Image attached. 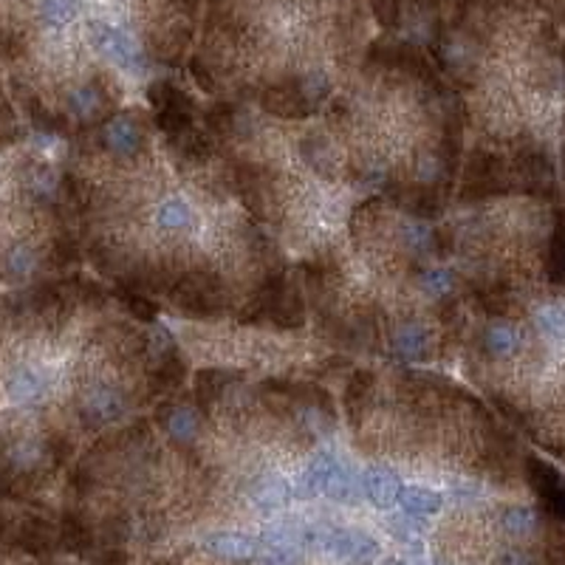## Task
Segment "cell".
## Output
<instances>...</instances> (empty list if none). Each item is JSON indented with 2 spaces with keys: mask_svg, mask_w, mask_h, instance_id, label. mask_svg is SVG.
<instances>
[{
  "mask_svg": "<svg viewBox=\"0 0 565 565\" xmlns=\"http://www.w3.org/2000/svg\"><path fill=\"white\" fill-rule=\"evenodd\" d=\"M6 399L23 407H37L49 399L51 393V370L40 362H20L9 370L6 382Z\"/></svg>",
  "mask_w": 565,
  "mask_h": 565,
  "instance_id": "obj_1",
  "label": "cell"
},
{
  "mask_svg": "<svg viewBox=\"0 0 565 565\" xmlns=\"http://www.w3.org/2000/svg\"><path fill=\"white\" fill-rule=\"evenodd\" d=\"M201 546L206 554H213L218 560H226V562H243V560H252L255 551H258V540L249 537L243 532H209Z\"/></svg>",
  "mask_w": 565,
  "mask_h": 565,
  "instance_id": "obj_2",
  "label": "cell"
},
{
  "mask_svg": "<svg viewBox=\"0 0 565 565\" xmlns=\"http://www.w3.org/2000/svg\"><path fill=\"white\" fill-rule=\"evenodd\" d=\"M402 480L393 469H385V467H370L365 475H362V492L365 497L376 509H393L399 504V495H402Z\"/></svg>",
  "mask_w": 565,
  "mask_h": 565,
  "instance_id": "obj_3",
  "label": "cell"
},
{
  "mask_svg": "<svg viewBox=\"0 0 565 565\" xmlns=\"http://www.w3.org/2000/svg\"><path fill=\"white\" fill-rule=\"evenodd\" d=\"M399 506L410 517H430L435 512H442L444 495L442 492H433L427 487H405L402 495H399Z\"/></svg>",
  "mask_w": 565,
  "mask_h": 565,
  "instance_id": "obj_4",
  "label": "cell"
},
{
  "mask_svg": "<svg viewBox=\"0 0 565 565\" xmlns=\"http://www.w3.org/2000/svg\"><path fill=\"white\" fill-rule=\"evenodd\" d=\"M500 529L515 540L532 537L537 532V515L529 506H506L500 512Z\"/></svg>",
  "mask_w": 565,
  "mask_h": 565,
  "instance_id": "obj_5",
  "label": "cell"
},
{
  "mask_svg": "<svg viewBox=\"0 0 565 565\" xmlns=\"http://www.w3.org/2000/svg\"><path fill=\"white\" fill-rule=\"evenodd\" d=\"M79 0H40V17L51 29H62L79 17Z\"/></svg>",
  "mask_w": 565,
  "mask_h": 565,
  "instance_id": "obj_6",
  "label": "cell"
},
{
  "mask_svg": "<svg viewBox=\"0 0 565 565\" xmlns=\"http://www.w3.org/2000/svg\"><path fill=\"white\" fill-rule=\"evenodd\" d=\"M373 12L385 26L399 23V0H373Z\"/></svg>",
  "mask_w": 565,
  "mask_h": 565,
  "instance_id": "obj_7",
  "label": "cell"
},
{
  "mask_svg": "<svg viewBox=\"0 0 565 565\" xmlns=\"http://www.w3.org/2000/svg\"><path fill=\"white\" fill-rule=\"evenodd\" d=\"M385 565H407V562H402V560H390V562H385Z\"/></svg>",
  "mask_w": 565,
  "mask_h": 565,
  "instance_id": "obj_8",
  "label": "cell"
}]
</instances>
